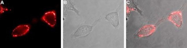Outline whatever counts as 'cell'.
<instances>
[{"label": "cell", "mask_w": 187, "mask_h": 48, "mask_svg": "<svg viewBox=\"0 0 187 48\" xmlns=\"http://www.w3.org/2000/svg\"><path fill=\"white\" fill-rule=\"evenodd\" d=\"M41 19L51 27H54L56 22L55 11L52 10L45 12L41 17Z\"/></svg>", "instance_id": "1"}, {"label": "cell", "mask_w": 187, "mask_h": 48, "mask_svg": "<svg viewBox=\"0 0 187 48\" xmlns=\"http://www.w3.org/2000/svg\"><path fill=\"white\" fill-rule=\"evenodd\" d=\"M167 19L177 27H179L181 26L182 23V18L180 11H175L171 13L169 15Z\"/></svg>", "instance_id": "2"}, {"label": "cell", "mask_w": 187, "mask_h": 48, "mask_svg": "<svg viewBox=\"0 0 187 48\" xmlns=\"http://www.w3.org/2000/svg\"><path fill=\"white\" fill-rule=\"evenodd\" d=\"M156 28L155 26L153 25H145L140 29L137 35L139 37L149 36L155 31Z\"/></svg>", "instance_id": "3"}, {"label": "cell", "mask_w": 187, "mask_h": 48, "mask_svg": "<svg viewBox=\"0 0 187 48\" xmlns=\"http://www.w3.org/2000/svg\"><path fill=\"white\" fill-rule=\"evenodd\" d=\"M30 26L27 25H20L13 30L12 35L14 37L20 36L26 34L29 31Z\"/></svg>", "instance_id": "4"}, {"label": "cell", "mask_w": 187, "mask_h": 48, "mask_svg": "<svg viewBox=\"0 0 187 48\" xmlns=\"http://www.w3.org/2000/svg\"><path fill=\"white\" fill-rule=\"evenodd\" d=\"M93 26L84 25L79 27L76 30L72 36L77 38L79 36H85L89 34L91 31Z\"/></svg>", "instance_id": "5"}, {"label": "cell", "mask_w": 187, "mask_h": 48, "mask_svg": "<svg viewBox=\"0 0 187 48\" xmlns=\"http://www.w3.org/2000/svg\"><path fill=\"white\" fill-rule=\"evenodd\" d=\"M105 18L115 28L118 25L119 20L118 14L117 12L108 14L106 16Z\"/></svg>", "instance_id": "6"}]
</instances>
